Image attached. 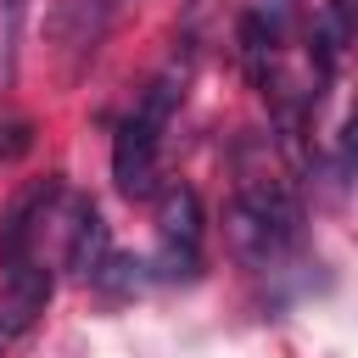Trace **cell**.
<instances>
[{"label": "cell", "instance_id": "7a4b0ae2", "mask_svg": "<svg viewBox=\"0 0 358 358\" xmlns=\"http://www.w3.org/2000/svg\"><path fill=\"white\" fill-rule=\"evenodd\" d=\"M302 235V207L285 185L274 179H252L241 185L235 207H229V246L246 268H274Z\"/></svg>", "mask_w": 358, "mask_h": 358}, {"label": "cell", "instance_id": "52a82bcc", "mask_svg": "<svg viewBox=\"0 0 358 358\" xmlns=\"http://www.w3.org/2000/svg\"><path fill=\"white\" fill-rule=\"evenodd\" d=\"M274 45H280V28L252 6L246 17H241V62H246V73H252V84H268V62H274Z\"/></svg>", "mask_w": 358, "mask_h": 358}, {"label": "cell", "instance_id": "9c48e42d", "mask_svg": "<svg viewBox=\"0 0 358 358\" xmlns=\"http://www.w3.org/2000/svg\"><path fill=\"white\" fill-rule=\"evenodd\" d=\"M22 6H28V0H0V39H6V50H11V39H17V22H22Z\"/></svg>", "mask_w": 358, "mask_h": 358}, {"label": "cell", "instance_id": "ba28073f", "mask_svg": "<svg viewBox=\"0 0 358 358\" xmlns=\"http://www.w3.org/2000/svg\"><path fill=\"white\" fill-rule=\"evenodd\" d=\"M257 11H263V17H268V22H274V28H280V34H285V22H291V17H296V11H302V0H263V6H257Z\"/></svg>", "mask_w": 358, "mask_h": 358}, {"label": "cell", "instance_id": "5b68a950", "mask_svg": "<svg viewBox=\"0 0 358 358\" xmlns=\"http://www.w3.org/2000/svg\"><path fill=\"white\" fill-rule=\"evenodd\" d=\"M62 201V179H28L6 207H0V268H17L34 257V235Z\"/></svg>", "mask_w": 358, "mask_h": 358}, {"label": "cell", "instance_id": "8992f818", "mask_svg": "<svg viewBox=\"0 0 358 358\" xmlns=\"http://www.w3.org/2000/svg\"><path fill=\"white\" fill-rule=\"evenodd\" d=\"M106 224L95 213V201H73V224H67V274L73 280H101L106 274Z\"/></svg>", "mask_w": 358, "mask_h": 358}, {"label": "cell", "instance_id": "3957f363", "mask_svg": "<svg viewBox=\"0 0 358 358\" xmlns=\"http://www.w3.org/2000/svg\"><path fill=\"white\" fill-rule=\"evenodd\" d=\"M123 0H56L50 17H45V34H50V50L62 56L67 73L90 67V56L101 50L106 28L117 22Z\"/></svg>", "mask_w": 358, "mask_h": 358}, {"label": "cell", "instance_id": "6da1fadb", "mask_svg": "<svg viewBox=\"0 0 358 358\" xmlns=\"http://www.w3.org/2000/svg\"><path fill=\"white\" fill-rule=\"evenodd\" d=\"M179 95H185V73H179V67L157 73V78L145 84V95L134 101V112H129V117L117 123V134H112V185H117L129 201H145V196L157 190L162 129H168Z\"/></svg>", "mask_w": 358, "mask_h": 358}, {"label": "cell", "instance_id": "30bf717a", "mask_svg": "<svg viewBox=\"0 0 358 358\" xmlns=\"http://www.w3.org/2000/svg\"><path fill=\"white\" fill-rule=\"evenodd\" d=\"M11 341H17V330H11V324H6V319H0V358H6V352H11Z\"/></svg>", "mask_w": 358, "mask_h": 358}, {"label": "cell", "instance_id": "277c9868", "mask_svg": "<svg viewBox=\"0 0 358 358\" xmlns=\"http://www.w3.org/2000/svg\"><path fill=\"white\" fill-rule=\"evenodd\" d=\"M157 241H162V274L168 280H196V268H201V196L190 185L162 190Z\"/></svg>", "mask_w": 358, "mask_h": 358}]
</instances>
